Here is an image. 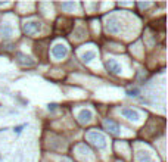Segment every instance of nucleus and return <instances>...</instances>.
<instances>
[{"label": "nucleus", "mask_w": 168, "mask_h": 162, "mask_svg": "<svg viewBox=\"0 0 168 162\" xmlns=\"http://www.w3.org/2000/svg\"><path fill=\"white\" fill-rule=\"evenodd\" d=\"M86 139H87L93 146H96L97 149H105L106 148V137L102 134V133L96 131V130L88 131L87 134H86Z\"/></svg>", "instance_id": "nucleus-1"}, {"label": "nucleus", "mask_w": 168, "mask_h": 162, "mask_svg": "<svg viewBox=\"0 0 168 162\" xmlns=\"http://www.w3.org/2000/svg\"><path fill=\"white\" fill-rule=\"evenodd\" d=\"M105 30L109 34H120L122 31V24H121V21H120V18H117V16H109V18H106Z\"/></svg>", "instance_id": "nucleus-2"}, {"label": "nucleus", "mask_w": 168, "mask_h": 162, "mask_svg": "<svg viewBox=\"0 0 168 162\" xmlns=\"http://www.w3.org/2000/svg\"><path fill=\"white\" fill-rule=\"evenodd\" d=\"M22 30H24V33L27 35L34 37V35H37L41 31V24L39 21H27V22H24Z\"/></svg>", "instance_id": "nucleus-3"}, {"label": "nucleus", "mask_w": 168, "mask_h": 162, "mask_svg": "<svg viewBox=\"0 0 168 162\" xmlns=\"http://www.w3.org/2000/svg\"><path fill=\"white\" fill-rule=\"evenodd\" d=\"M52 56H53L56 61H62V59H65L68 56V47L65 44H55L53 47H52Z\"/></svg>", "instance_id": "nucleus-4"}, {"label": "nucleus", "mask_w": 168, "mask_h": 162, "mask_svg": "<svg viewBox=\"0 0 168 162\" xmlns=\"http://www.w3.org/2000/svg\"><path fill=\"white\" fill-rule=\"evenodd\" d=\"M121 115L124 118H127L130 121H139L140 119V112L134 108H122L121 109Z\"/></svg>", "instance_id": "nucleus-5"}, {"label": "nucleus", "mask_w": 168, "mask_h": 162, "mask_svg": "<svg viewBox=\"0 0 168 162\" xmlns=\"http://www.w3.org/2000/svg\"><path fill=\"white\" fill-rule=\"evenodd\" d=\"M12 35H14V28H12L10 24L5 22V24L0 25V37H2L3 40H9Z\"/></svg>", "instance_id": "nucleus-6"}, {"label": "nucleus", "mask_w": 168, "mask_h": 162, "mask_svg": "<svg viewBox=\"0 0 168 162\" xmlns=\"http://www.w3.org/2000/svg\"><path fill=\"white\" fill-rule=\"evenodd\" d=\"M106 68H108V71H109L111 74H114V75H120L121 74V71H122L121 65L115 61V59H108L106 61Z\"/></svg>", "instance_id": "nucleus-7"}, {"label": "nucleus", "mask_w": 168, "mask_h": 162, "mask_svg": "<svg viewBox=\"0 0 168 162\" xmlns=\"http://www.w3.org/2000/svg\"><path fill=\"white\" fill-rule=\"evenodd\" d=\"M77 118H78V121L81 124H87V122H90L93 119V112L90 109H81L78 112V115H77Z\"/></svg>", "instance_id": "nucleus-8"}, {"label": "nucleus", "mask_w": 168, "mask_h": 162, "mask_svg": "<svg viewBox=\"0 0 168 162\" xmlns=\"http://www.w3.org/2000/svg\"><path fill=\"white\" fill-rule=\"evenodd\" d=\"M16 62L19 65H22V67H34V63H35L30 56H27L24 53H16Z\"/></svg>", "instance_id": "nucleus-9"}, {"label": "nucleus", "mask_w": 168, "mask_h": 162, "mask_svg": "<svg viewBox=\"0 0 168 162\" xmlns=\"http://www.w3.org/2000/svg\"><path fill=\"white\" fill-rule=\"evenodd\" d=\"M103 127H105L109 133H112V134H118V133H120V125L115 121H112V119H105V121H103Z\"/></svg>", "instance_id": "nucleus-10"}, {"label": "nucleus", "mask_w": 168, "mask_h": 162, "mask_svg": "<svg viewBox=\"0 0 168 162\" xmlns=\"http://www.w3.org/2000/svg\"><path fill=\"white\" fill-rule=\"evenodd\" d=\"M136 161L137 162H154V158L152 155L146 152V150H140V152H137V155H136Z\"/></svg>", "instance_id": "nucleus-11"}, {"label": "nucleus", "mask_w": 168, "mask_h": 162, "mask_svg": "<svg viewBox=\"0 0 168 162\" xmlns=\"http://www.w3.org/2000/svg\"><path fill=\"white\" fill-rule=\"evenodd\" d=\"M94 58H96V52L94 50H86L84 53L81 55V61L84 62V63H90Z\"/></svg>", "instance_id": "nucleus-12"}, {"label": "nucleus", "mask_w": 168, "mask_h": 162, "mask_svg": "<svg viewBox=\"0 0 168 162\" xmlns=\"http://www.w3.org/2000/svg\"><path fill=\"white\" fill-rule=\"evenodd\" d=\"M139 93H140V91H139V88H130V90H127V95L130 96V97H136Z\"/></svg>", "instance_id": "nucleus-13"}, {"label": "nucleus", "mask_w": 168, "mask_h": 162, "mask_svg": "<svg viewBox=\"0 0 168 162\" xmlns=\"http://www.w3.org/2000/svg\"><path fill=\"white\" fill-rule=\"evenodd\" d=\"M74 34H75V37H77V38H83V37L86 35V34H84V30H83V28H77V30L74 31Z\"/></svg>", "instance_id": "nucleus-14"}, {"label": "nucleus", "mask_w": 168, "mask_h": 162, "mask_svg": "<svg viewBox=\"0 0 168 162\" xmlns=\"http://www.w3.org/2000/svg\"><path fill=\"white\" fill-rule=\"evenodd\" d=\"M61 7H62V9L69 10V9H74V7H75V3H74V2H71V3H62Z\"/></svg>", "instance_id": "nucleus-15"}, {"label": "nucleus", "mask_w": 168, "mask_h": 162, "mask_svg": "<svg viewBox=\"0 0 168 162\" xmlns=\"http://www.w3.org/2000/svg\"><path fill=\"white\" fill-rule=\"evenodd\" d=\"M25 127H27V124H21V125H18V127H15L14 131L16 133V134H21V131L25 128Z\"/></svg>", "instance_id": "nucleus-16"}, {"label": "nucleus", "mask_w": 168, "mask_h": 162, "mask_svg": "<svg viewBox=\"0 0 168 162\" xmlns=\"http://www.w3.org/2000/svg\"><path fill=\"white\" fill-rule=\"evenodd\" d=\"M56 106H58L56 103H49V106H47V108H49V111H55V109H56Z\"/></svg>", "instance_id": "nucleus-17"}, {"label": "nucleus", "mask_w": 168, "mask_h": 162, "mask_svg": "<svg viewBox=\"0 0 168 162\" xmlns=\"http://www.w3.org/2000/svg\"><path fill=\"white\" fill-rule=\"evenodd\" d=\"M139 6H140L141 9H146V7L150 6V3H139Z\"/></svg>", "instance_id": "nucleus-18"}, {"label": "nucleus", "mask_w": 168, "mask_h": 162, "mask_svg": "<svg viewBox=\"0 0 168 162\" xmlns=\"http://www.w3.org/2000/svg\"><path fill=\"white\" fill-rule=\"evenodd\" d=\"M61 162H71V161H69V159H62Z\"/></svg>", "instance_id": "nucleus-19"}]
</instances>
